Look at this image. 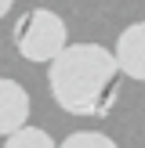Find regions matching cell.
<instances>
[{
	"label": "cell",
	"instance_id": "6da1fadb",
	"mask_svg": "<svg viewBox=\"0 0 145 148\" xmlns=\"http://www.w3.org/2000/svg\"><path fill=\"white\" fill-rule=\"evenodd\" d=\"M120 76L116 51H105L102 43H69L47 69L58 108L84 119H102L113 112L120 98Z\"/></svg>",
	"mask_w": 145,
	"mask_h": 148
},
{
	"label": "cell",
	"instance_id": "7a4b0ae2",
	"mask_svg": "<svg viewBox=\"0 0 145 148\" xmlns=\"http://www.w3.org/2000/svg\"><path fill=\"white\" fill-rule=\"evenodd\" d=\"M14 47L26 62H55L65 47H69V29L55 11H26L14 22Z\"/></svg>",
	"mask_w": 145,
	"mask_h": 148
},
{
	"label": "cell",
	"instance_id": "3957f363",
	"mask_svg": "<svg viewBox=\"0 0 145 148\" xmlns=\"http://www.w3.org/2000/svg\"><path fill=\"white\" fill-rule=\"evenodd\" d=\"M116 62H120L123 76L145 83V22H134V25H127L120 33V40H116Z\"/></svg>",
	"mask_w": 145,
	"mask_h": 148
},
{
	"label": "cell",
	"instance_id": "277c9868",
	"mask_svg": "<svg viewBox=\"0 0 145 148\" xmlns=\"http://www.w3.org/2000/svg\"><path fill=\"white\" fill-rule=\"evenodd\" d=\"M29 123V94L14 79H0V137L14 134Z\"/></svg>",
	"mask_w": 145,
	"mask_h": 148
},
{
	"label": "cell",
	"instance_id": "5b68a950",
	"mask_svg": "<svg viewBox=\"0 0 145 148\" xmlns=\"http://www.w3.org/2000/svg\"><path fill=\"white\" fill-rule=\"evenodd\" d=\"M4 148H58V145H55V137H51L47 130H40V127H22V130H14V134H7Z\"/></svg>",
	"mask_w": 145,
	"mask_h": 148
},
{
	"label": "cell",
	"instance_id": "8992f818",
	"mask_svg": "<svg viewBox=\"0 0 145 148\" xmlns=\"http://www.w3.org/2000/svg\"><path fill=\"white\" fill-rule=\"evenodd\" d=\"M58 148H116L113 137L98 134V130H76V134H69Z\"/></svg>",
	"mask_w": 145,
	"mask_h": 148
},
{
	"label": "cell",
	"instance_id": "52a82bcc",
	"mask_svg": "<svg viewBox=\"0 0 145 148\" xmlns=\"http://www.w3.org/2000/svg\"><path fill=\"white\" fill-rule=\"evenodd\" d=\"M11 4H14V0H0V18H4L7 11H11Z\"/></svg>",
	"mask_w": 145,
	"mask_h": 148
}]
</instances>
